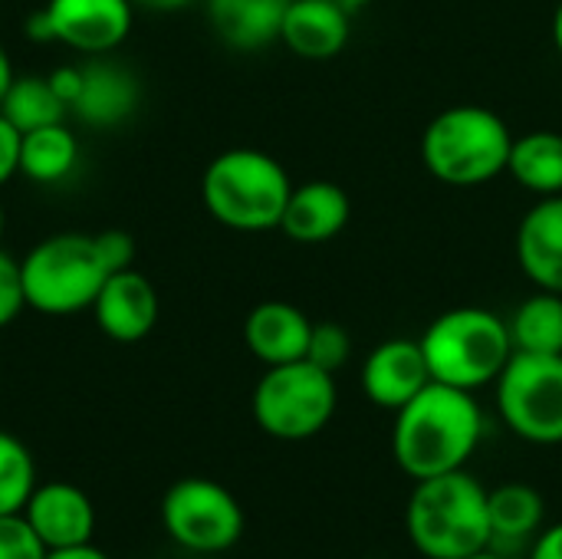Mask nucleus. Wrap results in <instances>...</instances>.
Here are the masks:
<instances>
[{"instance_id": "f257e3e1", "label": "nucleus", "mask_w": 562, "mask_h": 559, "mask_svg": "<svg viewBox=\"0 0 562 559\" xmlns=\"http://www.w3.org/2000/svg\"><path fill=\"white\" fill-rule=\"evenodd\" d=\"M481 435L484 415L474 392L431 379L408 405L395 412L392 455L412 481H425L461 471L477 451Z\"/></svg>"}, {"instance_id": "f03ea898", "label": "nucleus", "mask_w": 562, "mask_h": 559, "mask_svg": "<svg viewBox=\"0 0 562 559\" xmlns=\"http://www.w3.org/2000/svg\"><path fill=\"white\" fill-rule=\"evenodd\" d=\"M405 527L422 557H474L491 547L487 488L464 468L415 481L405 507Z\"/></svg>"}, {"instance_id": "7ed1b4c3", "label": "nucleus", "mask_w": 562, "mask_h": 559, "mask_svg": "<svg viewBox=\"0 0 562 559\" xmlns=\"http://www.w3.org/2000/svg\"><path fill=\"white\" fill-rule=\"evenodd\" d=\"M514 132L487 105H448L422 132V165L451 188H477L507 171Z\"/></svg>"}, {"instance_id": "20e7f679", "label": "nucleus", "mask_w": 562, "mask_h": 559, "mask_svg": "<svg viewBox=\"0 0 562 559\" xmlns=\"http://www.w3.org/2000/svg\"><path fill=\"white\" fill-rule=\"evenodd\" d=\"M290 191L286 168L260 148H227L207 161L201 178L207 214L240 234L280 231Z\"/></svg>"}, {"instance_id": "39448f33", "label": "nucleus", "mask_w": 562, "mask_h": 559, "mask_svg": "<svg viewBox=\"0 0 562 559\" xmlns=\"http://www.w3.org/2000/svg\"><path fill=\"white\" fill-rule=\"evenodd\" d=\"M435 382L477 392L494 385L514 356L507 320L484 306H458L441 313L418 339Z\"/></svg>"}, {"instance_id": "423d86ee", "label": "nucleus", "mask_w": 562, "mask_h": 559, "mask_svg": "<svg viewBox=\"0 0 562 559\" xmlns=\"http://www.w3.org/2000/svg\"><path fill=\"white\" fill-rule=\"evenodd\" d=\"M26 306L46 316H72L89 310L109 270L92 234H53L26 250L20 260Z\"/></svg>"}, {"instance_id": "0eeeda50", "label": "nucleus", "mask_w": 562, "mask_h": 559, "mask_svg": "<svg viewBox=\"0 0 562 559\" xmlns=\"http://www.w3.org/2000/svg\"><path fill=\"white\" fill-rule=\"evenodd\" d=\"M254 422L280 441H306L319 435L339 405L336 376L296 359L286 366H270L254 389Z\"/></svg>"}, {"instance_id": "6e6552de", "label": "nucleus", "mask_w": 562, "mask_h": 559, "mask_svg": "<svg viewBox=\"0 0 562 559\" xmlns=\"http://www.w3.org/2000/svg\"><path fill=\"white\" fill-rule=\"evenodd\" d=\"M497 409L530 445H562V356L514 353L497 376Z\"/></svg>"}, {"instance_id": "1a4fd4ad", "label": "nucleus", "mask_w": 562, "mask_h": 559, "mask_svg": "<svg viewBox=\"0 0 562 559\" xmlns=\"http://www.w3.org/2000/svg\"><path fill=\"white\" fill-rule=\"evenodd\" d=\"M161 524L168 537L191 554H224L244 534V511L224 484L184 478L165 491Z\"/></svg>"}, {"instance_id": "9d476101", "label": "nucleus", "mask_w": 562, "mask_h": 559, "mask_svg": "<svg viewBox=\"0 0 562 559\" xmlns=\"http://www.w3.org/2000/svg\"><path fill=\"white\" fill-rule=\"evenodd\" d=\"M135 23L132 0H46L26 20V36L36 43H63L82 56H109Z\"/></svg>"}, {"instance_id": "9b49d317", "label": "nucleus", "mask_w": 562, "mask_h": 559, "mask_svg": "<svg viewBox=\"0 0 562 559\" xmlns=\"http://www.w3.org/2000/svg\"><path fill=\"white\" fill-rule=\"evenodd\" d=\"M89 310L95 316V326L112 343L132 346V343H142L155 329L161 306H158L155 283L135 267H128V270H115L105 277Z\"/></svg>"}, {"instance_id": "f8f14e48", "label": "nucleus", "mask_w": 562, "mask_h": 559, "mask_svg": "<svg viewBox=\"0 0 562 559\" xmlns=\"http://www.w3.org/2000/svg\"><path fill=\"white\" fill-rule=\"evenodd\" d=\"M40 544L46 550H66V547H82L92 544L95 534V507L86 497L82 488L69 481H49L36 484L26 507L20 511Z\"/></svg>"}, {"instance_id": "ddd939ff", "label": "nucleus", "mask_w": 562, "mask_h": 559, "mask_svg": "<svg viewBox=\"0 0 562 559\" xmlns=\"http://www.w3.org/2000/svg\"><path fill=\"white\" fill-rule=\"evenodd\" d=\"M79 66H82V86L76 102L69 105V115H76L89 128L125 125L142 102L138 76L109 56H89Z\"/></svg>"}, {"instance_id": "4468645a", "label": "nucleus", "mask_w": 562, "mask_h": 559, "mask_svg": "<svg viewBox=\"0 0 562 559\" xmlns=\"http://www.w3.org/2000/svg\"><path fill=\"white\" fill-rule=\"evenodd\" d=\"M431 382V369L418 339H385L362 366V392L372 405L398 412Z\"/></svg>"}, {"instance_id": "2eb2a0df", "label": "nucleus", "mask_w": 562, "mask_h": 559, "mask_svg": "<svg viewBox=\"0 0 562 559\" xmlns=\"http://www.w3.org/2000/svg\"><path fill=\"white\" fill-rule=\"evenodd\" d=\"M349 16L352 10H346L336 0H290L280 26V43L293 56L310 63L336 59L352 36Z\"/></svg>"}, {"instance_id": "dca6fc26", "label": "nucleus", "mask_w": 562, "mask_h": 559, "mask_svg": "<svg viewBox=\"0 0 562 559\" xmlns=\"http://www.w3.org/2000/svg\"><path fill=\"white\" fill-rule=\"evenodd\" d=\"M352 217V201L336 181L293 185L290 201L280 217V231L296 244H326L346 231Z\"/></svg>"}, {"instance_id": "f3484780", "label": "nucleus", "mask_w": 562, "mask_h": 559, "mask_svg": "<svg viewBox=\"0 0 562 559\" xmlns=\"http://www.w3.org/2000/svg\"><path fill=\"white\" fill-rule=\"evenodd\" d=\"M310 333H313V320L286 300L257 303L244 320V343L250 356L260 359L267 369L306 359Z\"/></svg>"}, {"instance_id": "a211bd4d", "label": "nucleus", "mask_w": 562, "mask_h": 559, "mask_svg": "<svg viewBox=\"0 0 562 559\" xmlns=\"http://www.w3.org/2000/svg\"><path fill=\"white\" fill-rule=\"evenodd\" d=\"M517 260L537 290L562 293V194L537 198L517 227Z\"/></svg>"}, {"instance_id": "6ab92c4d", "label": "nucleus", "mask_w": 562, "mask_h": 559, "mask_svg": "<svg viewBox=\"0 0 562 559\" xmlns=\"http://www.w3.org/2000/svg\"><path fill=\"white\" fill-rule=\"evenodd\" d=\"M286 7L290 0H204L214 36L240 53L277 43Z\"/></svg>"}, {"instance_id": "aec40b11", "label": "nucleus", "mask_w": 562, "mask_h": 559, "mask_svg": "<svg viewBox=\"0 0 562 559\" xmlns=\"http://www.w3.org/2000/svg\"><path fill=\"white\" fill-rule=\"evenodd\" d=\"M487 517H491V547H527L537 540L547 504L530 484H501L487 491Z\"/></svg>"}, {"instance_id": "412c9836", "label": "nucleus", "mask_w": 562, "mask_h": 559, "mask_svg": "<svg viewBox=\"0 0 562 559\" xmlns=\"http://www.w3.org/2000/svg\"><path fill=\"white\" fill-rule=\"evenodd\" d=\"M510 178L537 194V198H553L562 194V135L553 128H537L527 135H514L510 145V161H507Z\"/></svg>"}, {"instance_id": "4be33fe9", "label": "nucleus", "mask_w": 562, "mask_h": 559, "mask_svg": "<svg viewBox=\"0 0 562 559\" xmlns=\"http://www.w3.org/2000/svg\"><path fill=\"white\" fill-rule=\"evenodd\" d=\"M79 142L66 122H53L20 135V175L33 185H59L76 171Z\"/></svg>"}, {"instance_id": "5701e85b", "label": "nucleus", "mask_w": 562, "mask_h": 559, "mask_svg": "<svg viewBox=\"0 0 562 559\" xmlns=\"http://www.w3.org/2000/svg\"><path fill=\"white\" fill-rule=\"evenodd\" d=\"M514 353L562 356V293L540 290L527 297L510 316Z\"/></svg>"}, {"instance_id": "b1692460", "label": "nucleus", "mask_w": 562, "mask_h": 559, "mask_svg": "<svg viewBox=\"0 0 562 559\" xmlns=\"http://www.w3.org/2000/svg\"><path fill=\"white\" fill-rule=\"evenodd\" d=\"M0 115L23 135V132L43 128L53 122H66L69 109L49 86V76L26 72V76H13V82L0 102Z\"/></svg>"}, {"instance_id": "393cba45", "label": "nucleus", "mask_w": 562, "mask_h": 559, "mask_svg": "<svg viewBox=\"0 0 562 559\" xmlns=\"http://www.w3.org/2000/svg\"><path fill=\"white\" fill-rule=\"evenodd\" d=\"M36 488V468L26 445L0 432V517L20 514Z\"/></svg>"}, {"instance_id": "a878e982", "label": "nucleus", "mask_w": 562, "mask_h": 559, "mask_svg": "<svg viewBox=\"0 0 562 559\" xmlns=\"http://www.w3.org/2000/svg\"><path fill=\"white\" fill-rule=\"evenodd\" d=\"M352 356V336L346 326L339 323H313L310 333V346H306V359L326 372H339Z\"/></svg>"}, {"instance_id": "bb28decb", "label": "nucleus", "mask_w": 562, "mask_h": 559, "mask_svg": "<svg viewBox=\"0 0 562 559\" xmlns=\"http://www.w3.org/2000/svg\"><path fill=\"white\" fill-rule=\"evenodd\" d=\"M46 547L33 534L23 514L0 517V559H43Z\"/></svg>"}, {"instance_id": "cd10ccee", "label": "nucleus", "mask_w": 562, "mask_h": 559, "mask_svg": "<svg viewBox=\"0 0 562 559\" xmlns=\"http://www.w3.org/2000/svg\"><path fill=\"white\" fill-rule=\"evenodd\" d=\"M26 306L23 297V277H20V260H13L3 247H0V329L10 326Z\"/></svg>"}, {"instance_id": "c85d7f7f", "label": "nucleus", "mask_w": 562, "mask_h": 559, "mask_svg": "<svg viewBox=\"0 0 562 559\" xmlns=\"http://www.w3.org/2000/svg\"><path fill=\"white\" fill-rule=\"evenodd\" d=\"M95 237V247H99V257L105 264L109 273L115 270H128L135 264V237L128 231H119V227H109V231H99L92 234Z\"/></svg>"}, {"instance_id": "c756f323", "label": "nucleus", "mask_w": 562, "mask_h": 559, "mask_svg": "<svg viewBox=\"0 0 562 559\" xmlns=\"http://www.w3.org/2000/svg\"><path fill=\"white\" fill-rule=\"evenodd\" d=\"M20 175V132L0 115V188Z\"/></svg>"}, {"instance_id": "7c9ffc66", "label": "nucleus", "mask_w": 562, "mask_h": 559, "mask_svg": "<svg viewBox=\"0 0 562 559\" xmlns=\"http://www.w3.org/2000/svg\"><path fill=\"white\" fill-rule=\"evenodd\" d=\"M49 76V86L56 89V96L66 102V109L76 102V96H79V86H82V66H76V63H66V66H56L53 72H46Z\"/></svg>"}, {"instance_id": "2f4dec72", "label": "nucleus", "mask_w": 562, "mask_h": 559, "mask_svg": "<svg viewBox=\"0 0 562 559\" xmlns=\"http://www.w3.org/2000/svg\"><path fill=\"white\" fill-rule=\"evenodd\" d=\"M530 559H562V524L537 534V540L530 544Z\"/></svg>"}, {"instance_id": "473e14b6", "label": "nucleus", "mask_w": 562, "mask_h": 559, "mask_svg": "<svg viewBox=\"0 0 562 559\" xmlns=\"http://www.w3.org/2000/svg\"><path fill=\"white\" fill-rule=\"evenodd\" d=\"M43 559H109L99 547L82 544V547H66V550H46Z\"/></svg>"}, {"instance_id": "72a5a7b5", "label": "nucleus", "mask_w": 562, "mask_h": 559, "mask_svg": "<svg viewBox=\"0 0 562 559\" xmlns=\"http://www.w3.org/2000/svg\"><path fill=\"white\" fill-rule=\"evenodd\" d=\"M135 10H155V13H175V10H184L198 0H132Z\"/></svg>"}, {"instance_id": "f704fd0d", "label": "nucleus", "mask_w": 562, "mask_h": 559, "mask_svg": "<svg viewBox=\"0 0 562 559\" xmlns=\"http://www.w3.org/2000/svg\"><path fill=\"white\" fill-rule=\"evenodd\" d=\"M13 63H10V53H7V46L0 43V102H3V96H7V89H10V82H13Z\"/></svg>"}, {"instance_id": "c9c22d12", "label": "nucleus", "mask_w": 562, "mask_h": 559, "mask_svg": "<svg viewBox=\"0 0 562 559\" xmlns=\"http://www.w3.org/2000/svg\"><path fill=\"white\" fill-rule=\"evenodd\" d=\"M553 43H557V49H560L562 56V0L557 3V13H553Z\"/></svg>"}, {"instance_id": "e433bc0d", "label": "nucleus", "mask_w": 562, "mask_h": 559, "mask_svg": "<svg viewBox=\"0 0 562 559\" xmlns=\"http://www.w3.org/2000/svg\"><path fill=\"white\" fill-rule=\"evenodd\" d=\"M336 3H342L346 10H352V13H356V10H362V7H369L372 0H336Z\"/></svg>"}, {"instance_id": "4c0bfd02", "label": "nucleus", "mask_w": 562, "mask_h": 559, "mask_svg": "<svg viewBox=\"0 0 562 559\" xmlns=\"http://www.w3.org/2000/svg\"><path fill=\"white\" fill-rule=\"evenodd\" d=\"M464 559H507V557H504L501 550H491V547H487V550H481V554H474V557H464Z\"/></svg>"}, {"instance_id": "58836bf2", "label": "nucleus", "mask_w": 562, "mask_h": 559, "mask_svg": "<svg viewBox=\"0 0 562 559\" xmlns=\"http://www.w3.org/2000/svg\"><path fill=\"white\" fill-rule=\"evenodd\" d=\"M3 227H7V214H3V204H0V241H3Z\"/></svg>"}]
</instances>
